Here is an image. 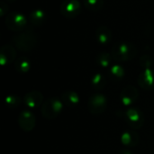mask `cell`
Returning <instances> with one entry per match:
<instances>
[{
	"instance_id": "6da1fadb",
	"label": "cell",
	"mask_w": 154,
	"mask_h": 154,
	"mask_svg": "<svg viewBox=\"0 0 154 154\" xmlns=\"http://www.w3.org/2000/svg\"><path fill=\"white\" fill-rule=\"evenodd\" d=\"M137 54L136 47L131 43L126 42H120L115 44L111 51V55L114 60L125 62L133 60Z\"/></svg>"
},
{
	"instance_id": "7a4b0ae2",
	"label": "cell",
	"mask_w": 154,
	"mask_h": 154,
	"mask_svg": "<svg viewBox=\"0 0 154 154\" xmlns=\"http://www.w3.org/2000/svg\"><path fill=\"white\" fill-rule=\"evenodd\" d=\"M12 42L19 51L28 52L37 45L38 37L32 30H27L14 36L12 38Z\"/></svg>"
},
{
	"instance_id": "3957f363",
	"label": "cell",
	"mask_w": 154,
	"mask_h": 154,
	"mask_svg": "<svg viewBox=\"0 0 154 154\" xmlns=\"http://www.w3.org/2000/svg\"><path fill=\"white\" fill-rule=\"evenodd\" d=\"M64 104L61 99H58L56 97H51L43 102L41 112L42 116L46 119H55L57 118L63 109Z\"/></svg>"
},
{
	"instance_id": "277c9868",
	"label": "cell",
	"mask_w": 154,
	"mask_h": 154,
	"mask_svg": "<svg viewBox=\"0 0 154 154\" xmlns=\"http://www.w3.org/2000/svg\"><path fill=\"white\" fill-rule=\"evenodd\" d=\"M27 18L19 12L9 13L5 16V23L6 27L13 32H22L27 26Z\"/></svg>"
},
{
	"instance_id": "5b68a950",
	"label": "cell",
	"mask_w": 154,
	"mask_h": 154,
	"mask_svg": "<svg viewBox=\"0 0 154 154\" xmlns=\"http://www.w3.org/2000/svg\"><path fill=\"white\" fill-rule=\"evenodd\" d=\"M107 107V98L103 94H93L88 101V111L95 116L103 114Z\"/></svg>"
},
{
	"instance_id": "8992f818",
	"label": "cell",
	"mask_w": 154,
	"mask_h": 154,
	"mask_svg": "<svg viewBox=\"0 0 154 154\" xmlns=\"http://www.w3.org/2000/svg\"><path fill=\"white\" fill-rule=\"evenodd\" d=\"M125 120L127 125L134 130H137L143 127L144 124V116L141 110L137 108H129L125 114Z\"/></svg>"
},
{
	"instance_id": "52a82bcc",
	"label": "cell",
	"mask_w": 154,
	"mask_h": 154,
	"mask_svg": "<svg viewBox=\"0 0 154 154\" xmlns=\"http://www.w3.org/2000/svg\"><path fill=\"white\" fill-rule=\"evenodd\" d=\"M80 10L81 5L79 0H63L60 6V14L68 19L77 17L79 14Z\"/></svg>"
},
{
	"instance_id": "ba28073f",
	"label": "cell",
	"mask_w": 154,
	"mask_h": 154,
	"mask_svg": "<svg viewBox=\"0 0 154 154\" xmlns=\"http://www.w3.org/2000/svg\"><path fill=\"white\" fill-rule=\"evenodd\" d=\"M36 125V118L32 112L29 110H23L19 114L18 125L24 132H31Z\"/></svg>"
},
{
	"instance_id": "9c48e42d",
	"label": "cell",
	"mask_w": 154,
	"mask_h": 154,
	"mask_svg": "<svg viewBox=\"0 0 154 154\" xmlns=\"http://www.w3.org/2000/svg\"><path fill=\"white\" fill-rule=\"evenodd\" d=\"M139 97L137 88L134 86L125 87L120 93V100L125 106H129L136 102Z\"/></svg>"
},
{
	"instance_id": "30bf717a",
	"label": "cell",
	"mask_w": 154,
	"mask_h": 154,
	"mask_svg": "<svg viewBox=\"0 0 154 154\" xmlns=\"http://www.w3.org/2000/svg\"><path fill=\"white\" fill-rule=\"evenodd\" d=\"M138 85L144 90H152L154 88V70L152 69H143L138 76Z\"/></svg>"
},
{
	"instance_id": "8fae6325",
	"label": "cell",
	"mask_w": 154,
	"mask_h": 154,
	"mask_svg": "<svg viewBox=\"0 0 154 154\" xmlns=\"http://www.w3.org/2000/svg\"><path fill=\"white\" fill-rule=\"evenodd\" d=\"M23 100L24 105L29 108H37L43 104V95L38 90H32L25 94Z\"/></svg>"
},
{
	"instance_id": "7c38bea8",
	"label": "cell",
	"mask_w": 154,
	"mask_h": 154,
	"mask_svg": "<svg viewBox=\"0 0 154 154\" xmlns=\"http://www.w3.org/2000/svg\"><path fill=\"white\" fill-rule=\"evenodd\" d=\"M16 52L12 45L5 44L0 49V64L3 66L9 65L15 60Z\"/></svg>"
},
{
	"instance_id": "4fadbf2b",
	"label": "cell",
	"mask_w": 154,
	"mask_h": 154,
	"mask_svg": "<svg viewBox=\"0 0 154 154\" xmlns=\"http://www.w3.org/2000/svg\"><path fill=\"white\" fill-rule=\"evenodd\" d=\"M95 37L98 43L106 45L108 44L112 40V32L107 26L102 25L96 30Z\"/></svg>"
},
{
	"instance_id": "5bb4252c",
	"label": "cell",
	"mask_w": 154,
	"mask_h": 154,
	"mask_svg": "<svg viewBox=\"0 0 154 154\" xmlns=\"http://www.w3.org/2000/svg\"><path fill=\"white\" fill-rule=\"evenodd\" d=\"M139 134L133 130L125 131L121 135V143L126 147H135L139 143Z\"/></svg>"
},
{
	"instance_id": "9a60e30c",
	"label": "cell",
	"mask_w": 154,
	"mask_h": 154,
	"mask_svg": "<svg viewBox=\"0 0 154 154\" xmlns=\"http://www.w3.org/2000/svg\"><path fill=\"white\" fill-rule=\"evenodd\" d=\"M61 101L68 107H75L79 104L80 98L77 92L72 90H68L62 93Z\"/></svg>"
},
{
	"instance_id": "2e32d148",
	"label": "cell",
	"mask_w": 154,
	"mask_h": 154,
	"mask_svg": "<svg viewBox=\"0 0 154 154\" xmlns=\"http://www.w3.org/2000/svg\"><path fill=\"white\" fill-rule=\"evenodd\" d=\"M28 19L33 26H41L46 20V14L42 9H35L30 13Z\"/></svg>"
},
{
	"instance_id": "e0dca14e",
	"label": "cell",
	"mask_w": 154,
	"mask_h": 154,
	"mask_svg": "<svg viewBox=\"0 0 154 154\" xmlns=\"http://www.w3.org/2000/svg\"><path fill=\"white\" fill-rule=\"evenodd\" d=\"M14 69L18 73H27L31 69V61L28 58L23 56L14 61Z\"/></svg>"
},
{
	"instance_id": "ac0fdd59",
	"label": "cell",
	"mask_w": 154,
	"mask_h": 154,
	"mask_svg": "<svg viewBox=\"0 0 154 154\" xmlns=\"http://www.w3.org/2000/svg\"><path fill=\"white\" fill-rule=\"evenodd\" d=\"M91 87L96 90H101L103 89L107 83L106 78L102 73H96L91 78Z\"/></svg>"
},
{
	"instance_id": "d6986e66",
	"label": "cell",
	"mask_w": 154,
	"mask_h": 154,
	"mask_svg": "<svg viewBox=\"0 0 154 154\" xmlns=\"http://www.w3.org/2000/svg\"><path fill=\"white\" fill-rule=\"evenodd\" d=\"M112 55L108 52H101L99 53L97 58H96V62L98 66L106 69L108 68L111 64V60H112Z\"/></svg>"
},
{
	"instance_id": "ffe728a7",
	"label": "cell",
	"mask_w": 154,
	"mask_h": 154,
	"mask_svg": "<svg viewBox=\"0 0 154 154\" xmlns=\"http://www.w3.org/2000/svg\"><path fill=\"white\" fill-rule=\"evenodd\" d=\"M125 69L121 65H114L109 69V76L114 80H120L125 77Z\"/></svg>"
},
{
	"instance_id": "44dd1931",
	"label": "cell",
	"mask_w": 154,
	"mask_h": 154,
	"mask_svg": "<svg viewBox=\"0 0 154 154\" xmlns=\"http://www.w3.org/2000/svg\"><path fill=\"white\" fill-rule=\"evenodd\" d=\"M105 0H84V5L92 12H97L104 7Z\"/></svg>"
},
{
	"instance_id": "7402d4cb",
	"label": "cell",
	"mask_w": 154,
	"mask_h": 154,
	"mask_svg": "<svg viewBox=\"0 0 154 154\" xmlns=\"http://www.w3.org/2000/svg\"><path fill=\"white\" fill-rule=\"evenodd\" d=\"M5 105L9 107V108H16L20 106L22 99L20 97H18L17 95H9L5 97Z\"/></svg>"
},
{
	"instance_id": "603a6c76",
	"label": "cell",
	"mask_w": 154,
	"mask_h": 154,
	"mask_svg": "<svg viewBox=\"0 0 154 154\" xmlns=\"http://www.w3.org/2000/svg\"><path fill=\"white\" fill-rule=\"evenodd\" d=\"M152 64V59L149 55H143L140 59V65L143 69H150Z\"/></svg>"
},
{
	"instance_id": "cb8c5ba5",
	"label": "cell",
	"mask_w": 154,
	"mask_h": 154,
	"mask_svg": "<svg viewBox=\"0 0 154 154\" xmlns=\"http://www.w3.org/2000/svg\"><path fill=\"white\" fill-rule=\"evenodd\" d=\"M8 11V5L4 2V1H1L0 2V15L1 16H4Z\"/></svg>"
},
{
	"instance_id": "d4e9b609",
	"label": "cell",
	"mask_w": 154,
	"mask_h": 154,
	"mask_svg": "<svg viewBox=\"0 0 154 154\" xmlns=\"http://www.w3.org/2000/svg\"><path fill=\"white\" fill-rule=\"evenodd\" d=\"M118 154H134L132 152H130L129 150H122L120 151Z\"/></svg>"
},
{
	"instance_id": "484cf974",
	"label": "cell",
	"mask_w": 154,
	"mask_h": 154,
	"mask_svg": "<svg viewBox=\"0 0 154 154\" xmlns=\"http://www.w3.org/2000/svg\"><path fill=\"white\" fill-rule=\"evenodd\" d=\"M7 1H9V2H14V1H15V0H7Z\"/></svg>"
}]
</instances>
